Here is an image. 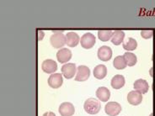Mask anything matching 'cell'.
Here are the masks:
<instances>
[{"mask_svg":"<svg viewBox=\"0 0 155 116\" xmlns=\"http://www.w3.org/2000/svg\"><path fill=\"white\" fill-rule=\"evenodd\" d=\"M113 31H98V38L101 40V41L105 42L108 41L112 37Z\"/></svg>","mask_w":155,"mask_h":116,"instance_id":"cell-21","label":"cell"},{"mask_svg":"<svg viewBox=\"0 0 155 116\" xmlns=\"http://www.w3.org/2000/svg\"><path fill=\"white\" fill-rule=\"evenodd\" d=\"M125 38V33L121 31H116L113 32L112 37H111V42L115 46H119L123 42Z\"/></svg>","mask_w":155,"mask_h":116,"instance_id":"cell-18","label":"cell"},{"mask_svg":"<svg viewBox=\"0 0 155 116\" xmlns=\"http://www.w3.org/2000/svg\"><path fill=\"white\" fill-rule=\"evenodd\" d=\"M112 56V50L110 47L103 46L98 50V58L103 62H108Z\"/></svg>","mask_w":155,"mask_h":116,"instance_id":"cell-8","label":"cell"},{"mask_svg":"<svg viewBox=\"0 0 155 116\" xmlns=\"http://www.w3.org/2000/svg\"><path fill=\"white\" fill-rule=\"evenodd\" d=\"M80 43H81V46L83 48L90 49L95 45V37L93 34L87 32L81 37Z\"/></svg>","mask_w":155,"mask_h":116,"instance_id":"cell-4","label":"cell"},{"mask_svg":"<svg viewBox=\"0 0 155 116\" xmlns=\"http://www.w3.org/2000/svg\"><path fill=\"white\" fill-rule=\"evenodd\" d=\"M51 45L56 49H59L66 44V35L61 31H54L50 38Z\"/></svg>","mask_w":155,"mask_h":116,"instance_id":"cell-2","label":"cell"},{"mask_svg":"<svg viewBox=\"0 0 155 116\" xmlns=\"http://www.w3.org/2000/svg\"><path fill=\"white\" fill-rule=\"evenodd\" d=\"M41 69L46 73L53 74V72H55L58 70V64L53 60L47 59V60H45L42 62V64H41Z\"/></svg>","mask_w":155,"mask_h":116,"instance_id":"cell-9","label":"cell"},{"mask_svg":"<svg viewBox=\"0 0 155 116\" xmlns=\"http://www.w3.org/2000/svg\"><path fill=\"white\" fill-rule=\"evenodd\" d=\"M121 111V106L116 102H109L105 106V112L109 116H117Z\"/></svg>","mask_w":155,"mask_h":116,"instance_id":"cell-3","label":"cell"},{"mask_svg":"<svg viewBox=\"0 0 155 116\" xmlns=\"http://www.w3.org/2000/svg\"><path fill=\"white\" fill-rule=\"evenodd\" d=\"M96 96L102 102H107L110 96V90L105 87H101L96 90Z\"/></svg>","mask_w":155,"mask_h":116,"instance_id":"cell-15","label":"cell"},{"mask_svg":"<svg viewBox=\"0 0 155 116\" xmlns=\"http://www.w3.org/2000/svg\"><path fill=\"white\" fill-rule=\"evenodd\" d=\"M90 76V70L88 66H79L77 68V75L75 77V80L78 82H84L89 79Z\"/></svg>","mask_w":155,"mask_h":116,"instance_id":"cell-6","label":"cell"},{"mask_svg":"<svg viewBox=\"0 0 155 116\" xmlns=\"http://www.w3.org/2000/svg\"><path fill=\"white\" fill-rule=\"evenodd\" d=\"M133 88L136 91L139 92L142 94L147 93V91L149 90V85L147 82L146 80L144 79H137L136 80L134 84H133Z\"/></svg>","mask_w":155,"mask_h":116,"instance_id":"cell-13","label":"cell"},{"mask_svg":"<svg viewBox=\"0 0 155 116\" xmlns=\"http://www.w3.org/2000/svg\"><path fill=\"white\" fill-rule=\"evenodd\" d=\"M101 108V103L96 98H89L84 102V108L86 113L89 114H96L100 112Z\"/></svg>","mask_w":155,"mask_h":116,"instance_id":"cell-1","label":"cell"},{"mask_svg":"<svg viewBox=\"0 0 155 116\" xmlns=\"http://www.w3.org/2000/svg\"><path fill=\"white\" fill-rule=\"evenodd\" d=\"M127 101L130 105H134V106L138 105L143 101V95H142V93H140L139 92H137L136 90L131 91L127 94Z\"/></svg>","mask_w":155,"mask_h":116,"instance_id":"cell-10","label":"cell"},{"mask_svg":"<svg viewBox=\"0 0 155 116\" xmlns=\"http://www.w3.org/2000/svg\"><path fill=\"white\" fill-rule=\"evenodd\" d=\"M123 49L128 51H131V50H134L137 47V42L135 39L133 38H128L126 42L123 43L122 45Z\"/></svg>","mask_w":155,"mask_h":116,"instance_id":"cell-20","label":"cell"},{"mask_svg":"<svg viewBox=\"0 0 155 116\" xmlns=\"http://www.w3.org/2000/svg\"><path fill=\"white\" fill-rule=\"evenodd\" d=\"M113 66L117 70H123L127 67V62L125 61V58L123 56H118L114 59Z\"/></svg>","mask_w":155,"mask_h":116,"instance_id":"cell-19","label":"cell"},{"mask_svg":"<svg viewBox=\"0 0 155 116\" xmlns=\"http://www.w3.org/2000/svg\"><path fill=\"white\" fill-rule=\"evenodd\" d=\"M153 35V31H141V35H142V37H143L144 39H149L151 38L152 36Z\"/></svg>","mask_w":155,"mask_h":116,"instance_id":"cell-23","label":"cell"},{"mask_svg":"<svg viewBox=\"0 0 155 116\" xmlns=\"http://www.w3.org/2000/svg\"><path fill=\"white\" fill-rule=\"evenodd\" d=\"M79 36L75 32H68L66 35V44L69 47H74L79 43Z\"/></svg>","mask_w":155,"mask_h":116,"instance_id":"cell-14","label":"cell"},{"mask_svg":"<svg viewBox=\"0 0 155 116\" xmlns=\"http://www.w3.org/2000/svg\"><path fill=\"white\" fill-rule=\"evenodd\" d=\"M58 112L61 116H73L75 112V108L73 104L69 102H64L59 106Z\"/></svg>","mask_w":155,"mask_h":116,"instance_id":"cell-5","label":"cell"},{"mask_svg":"<svg viewBox=\"0 0 155 116\" xmlns=\"http://www.w3.org/2000/svg\"><path fill=\"white\" fill-rule=\"evenodd\" d=\"M110 84L114 89H121L125 84V78L122 75H116L115 77H112Z\"/></svg>","mask_w":155,"mask_h":116,"instance_id":"cell-17","label":"cell"},{"mask_svg":"<svg viewBox=\"0 0 155 116\" xmlns=\"http://www.w3.org/2000/svg\"><path fill=\"white\" fill-rule=\"evenodd\" d=\"M42 116H56V114L53 112H47L45 113Z\"/></svg>","mask_w":155,"mask_h":116,"instance_id":"cell-25","label":"cell"},{"mask_svg":"<svg viewBox=\"0 0 155 116\" xmlns=\"http://www.w3.org/2000/svg\"><path fill=\"white\" fill-rule=\"evenodd\" d=\"M123 56H124L125 61L127 62V66H135L136 63H137V56H136V55H134L133 53H131V52H126Z\"/></svg>","mask_w":155,"mask_h":116,"instance_id":"cell-22","label":"cell"},{"mask_svg":"<svg viewBox=\"0 0 155 116\" xmlns=\"http://www.w3.org/2000/svg\"><path fill=\"white\" fill-rule=\"evenodd\" d=\"M62 84V75L61 73L51 74L48 78V85L52 89H58Z\"/></svg>","mask_w":155,"mask_h":116,"instance_id":"cell-11","label":"cell"},{"mask_svg":"<svg viewBox=\"0 0 155 116\" xmlns=\"http://www.w3.org/2000/svg\"><path fill=\"white\" fill-rule=\"evenodd\" d=\"M76 66L74 63H67L62 66V74L67 79H71L74 77L76 72Z\"/></svg>","mask_w":155,"mask_h":116,"instance_id":"cell-7","label":"cell"},{"mask_svg":"<svg viewBox=\"0 0 155 116\" xmlns=\"http://www.w3.org/2000/svg\"><path fill=\"white\" fill-rule=\"evenodd\" d=\"M72 57V52L68 48H62L57 53V59L60 63H65L69 61Z\"/></svg>","mask_w":155,"mask_h":116,"instance_id":"cell-12","label":"cell"},{"mask_svg":"<svg viewBox=\"0 0 155 116\" xmlns=\"http://www.w3.org/2000/svg\"><path fill=\"white\" fill-rule=\"evenodd\" d=\"M38 33V40H41L43 39V36H44V32L42 31H37Z\"/></svg>","mask_w":155,"mask_h":116,"instance_id":"cell-24","label":"cell"},{"mask_svg":"<svg viewBox=\"0 0 155 116\" xmlns=\"http://www.w3.org/2000/svg\"><path fill=\"white\" fill-rule=\"evenodd\" d=\"M107 74V68L105 65H98L94 69V76L97 79H104Z\"/></svg>","mask_w":155,"mask_h":116,"instance_id":"cell-16","label":"cell"}]
</instances>
